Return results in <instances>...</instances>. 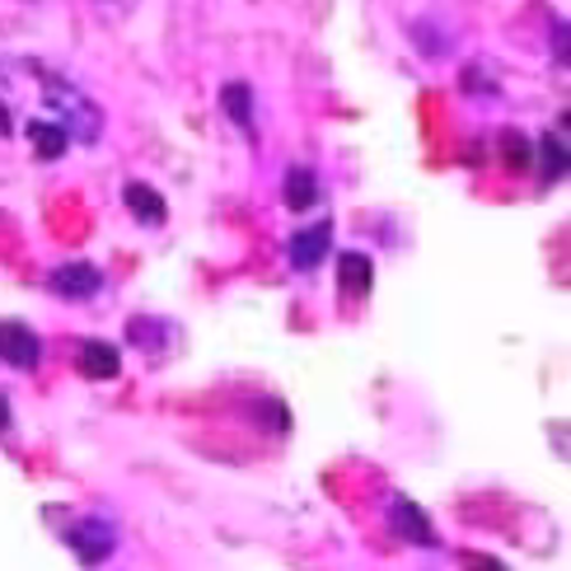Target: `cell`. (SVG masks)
I'll use <instances>...</instances> for the list:
<instances>
[{
	"label": "cell",
	"instance_id": "1",
	"mask_svg": "<svg viewBox=\"0 0 571 571\" xmlns=\"http://www.w3.org/2000/svg\"><path fill=\"white\" fill-rule=\"evenodd\" d=\"M66 543L75 548V558H81L85 567H98L104 558H113V548H117V535H113V525L108 520H75L66 529Z\"/></svg>",
	"mask_w": 571,
	"mask_h": 571
},
{
	"label": "cell",
	"instance_id": "2",
	"mask_svg": "<svg viewBox=\"0 0 571 571\" xmlns=\"http://www.w3.org/2000/svg\"><path fill=\"white\" fill-rule=\"evenodd\" d=\"M98 286H104V272L94 263H62V267H52V277H47V290L62 295V300H89Z\"/></svg>",
	"mask_w": 571,
	"mask_h": 571
},
{
	"label": "cell",
	"instance_id": "3",
	"mask_svg": "<svg viewBox=\"0 0 571 571\" xmlns=\"http://www.w3.org/2000/svg\"><path fill=\"white\" fill-rule=\"evenodd\" d=\"M38 357H43V347H38V332L29 324H19V319L0 324V361L14 370H33Z\"/></svg>",
	"mask_w": 571,
	"mask_h": 571
},
{
	"label": "cell",
	"instance_id": "4",
	"mask_svg": "<svg viewBox=\"0 0 571 571\" xmlns=\"http://www.w3.org/2000/svg\"><path fill=\"white\" fill-rule=\"evenodd\" d=\"M389 520H393V535H403L408 543H422V548H436L441 543V535L431 529V520L408 497H393L389 501Z\"/></svg>",
	"mask_w": 571,
	"mask_h": 571
},
{
	"label": "cell",
	"instance_id": "5",
	"mask_svg": "<svg viewBox=\"0 0 571 571\" xmlns=\"http://www.w3.org/2000/svg\"><path fill=\"white\" fill-rule=\"evenodd\" d=\"M328 244H332V221H319V225H305L300 234H290V263L309 272L328 258Z\"/></svg>",
	"mask_w": 571,
	"mask_h": 571
},
{
	"label": "cell",
	"instance_id": "6",
	"mask_svg": "<svg viewBox=\"0 0 571 571\" xmlns=\"http://www.w3.org/2000/svg\"><path fill=\"white\" fill-rule=\"evenodd\" d=\"M75 370H81L85 380H117L123 376V357H117V347H108L104 338H89V342H81Z\"/></svg>",
	"mask_w": 571,
	"mask_h": 571
},
{
	"label": "cell",
	"instance_id": "7",
	"mask_svg": "<svg viewBox=\"0 0 571 571\" xmlns=\"http://www.w3.org/2000/svg\"><path fill=\"white\" fill-rule=\"evenodd\" d=\"M123 197H127V211H131L141 225H165V221H169L165 197L155 192L150 183H127V188H123Z\"/></svg>",
	"mask_w": 571,
	"mask_h": 571
},
{
	"label": "cell",
	"instance_id": "8",
	"mask_svg": "<svg viewBox=\"0 0 571 571\" xmlns=\"http://www.w3.org/2000/svg\"><path fill=\"white\" fill-rule=\"evenodd\" d=\"M282 197H286V207H290V211H309L314 202H319V173H314V169H305V165L286 169Z\"/></svg>",
	"mask_w": 571,
	"mask_h": 571
},
{
	"label": "cell",
	"instance_id": "9",
	"mask_svg": "<svg viewBox=\"0 0 571 571\" xmlns=\"http://www.w3.org/2000/svg\"><path fill=\"white\" fill-rule=\"evenodd\" d=\"M370 282H376V267H370L366 253H342V258H338V286H342V295H366Z\"/></svg>",
	"mask_w": 571,
	"mask_h": 571
},
{
	"label": "cell",
	"instance_id": "10",
	"mask_svg": "<svg viewBox=\"0 0 571 571\" xmlns=\"http://www.w3.org/2000/svg\"><path fill=\"white\" fill-rule=\"evenodd\" d=\"M29 141H33V150H38V160H62L66 155V146H71V136H66V127H56V123H29Z\"/></svg>",
	"mask_w": 571,
	"mask_h": 571
},
{
	"label": "cell",
	"instance_id": "11",
	"mask_svg": "<svg viewBox=\"0 0 571 571\" xmlns=\"http://www.w3.org/2000/svg\"><path fill=\"white\" fill-rule=\"evenodd\" d=\"M221 104H225V113H230V123L234 127H244V131H253V89L249 85H225L221 89Z\"/></svg>",
	"mask_w": 571,
	"mask_h": 571
},
{
	"label": "cell",
	"instance_id": "12",
	"mask_svg": "<svg viewBox=\"0 0 571 571\" xmlns=\"http://www.w3.org/2000/svg\"><path fill=\"white\" fill-rule=\"evenodd\" d=\"M539 150H543V179H548V183H558L562 173H567V141H562V136L548 131L543 141H539Z\"/></svg>",
	"mask_w": 571,
	"mask_h": 571
},
{
	"label": "cell",
	"instance_id": "13",
	"mask_svg": "<svg viewBox=\"0 0 571 571\" xmlns=\"http://www.w3.org/2000/svg\"><path fill=\"white\" fill-rule=\"evenodd\" d=\"M501 150H506V165H510V169H529V160H535V150H529V136H520V131H506V136H501Z\"/></svg>",
	"mask_w": 571,
	"mask_h": 571
},
{
	"label": "cell",
	"instance_id": "14",
	"mask_svg": "<svg viewBox=\"0 0 571 571\" xmlns=\"http://www.w3.org/2000/svg\"><path fill=\"white\" fill-rule=\"evenodd\" d=\"M464 571H510V567H501L497 558H487V553H464Z\"/></svg>",
	"mask_w": 571,
	"mask_h": 571
},
{
	"label": "cell",
	"instance_id": "15",
	"mask_svg": "<svg viewBox=\"0 0 571 571\" xmlns=\"http://www.w3.org/2000/svg\"><path fill=\"white\" fill-rule=\"evenodd\" d=\"M10 426V403H6V393H0V431Z\"/></svg>",
	"mask_w": 571,
	"mask_h": 571
},
{
	"label": "cell",
	"instance_id": "16",
	"mask_svg": "<svg viewBox=\"0 0 571 571\" xmlns=\"http://www.w3.org/2000/svg\"><path fill=\"white\" fill-rule=\"evenodd\" d=\"M0 131H10V117H6V104H0Z\"/></svg>",
	"mask_w": 571,
	"mask_h": 571
}]
</instances>
